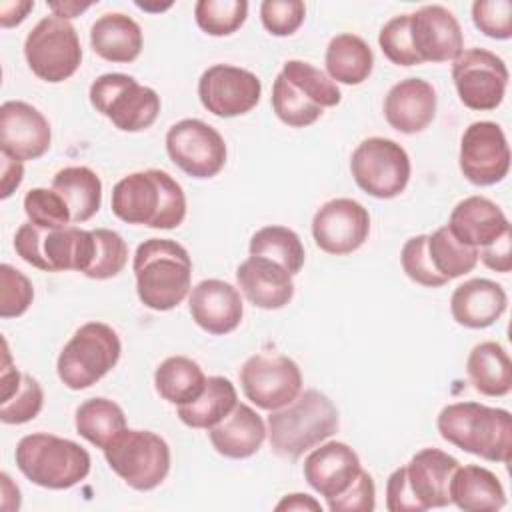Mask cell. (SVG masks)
I'll list each match as a JSON object with an SVG mask.
<instances>
[{
	"label": "cell",
	"mask_w": 512,
	"mask_h": 512,
	"mask_svg": "<svg viewBox=\"0 0 512 512\" xmlns=\"http://www.w3.org/2000/svg\"><path fill=\"white\" fill-rule=\"evenodd\" d=\"M110 208L122 222L172 230L186 218V194L168 172L150 168L118 180Z\"/></svg>",
	"instance_id": "6da1fadb"
},
{
	"label": "cell",
	"mask_w": 512,
	"mask_h": 512,
	"mask_svg": "<svg viewBox=\"0 0 512 512\" xmlns=\"http://www.w3.org/2000/svg\"><path fill=\"white\" fill-rule=\"evenodd\" d=\"M132 270L136 276V294L150 310H172L190 292L192 260L188 250L176 240H144L136 248Z\"/></svg>",
	"instance_id": "7a4b0ae2"
},
{
	"label": "cell",
	"mask_w": 512,
	"mask_h": 512,
	"mask_svg": "<svg viewBox=\"0 0 512 512\" xmlns=\"http://www.w3.org/2000/svg\"><path fill=\"white\" fill-rule=\"evenodd\" d=\"M436 428L448 444L468 454L490 462H510L512 416L504 408L478 402H454L440 410Z\"/></svg>",
	"instance_id": "3957f363"
},
{
	"label": "cell",
	"mask_w": 512,
	"mask_h": 512,
	"mask_svg": "<svg viewBox=\"0 0 512 512\" xmlns=\"http://www.w3.org/2000/svg\"><path fill=\"white\" fill-rule=\"evenodd\" d=\"M338 426L340 416L334 402L318 390H304L290 404L270 412L266 432L276 456L298 460L328 440Z\"/></svg>",
	"instance_id": "277c9868"
},
{
	"label": "cell",
	"mask_w": 512,
	"mask_h": 512,
	"mask_svg": "<svg viewBox=\"0 0 512 512\" xmlns=\"http://www.w3.org/2000/svg\"><path fill=\"white\" fill-rule=\"evenodd\" d=\"M18 470L36 486L66 490L80 484L92 466L86 448L46 432L24 436L14 452Z\"/></svg>",
	"instance_id": "5b68a950"
},
{
	"label": "cell",
	"mask_w": 512,
	"mask_h": 512,
	"mask_svg": "<svg viewBox=\"0 0 512 512\" xmlns=\"http://www.w3.org/2000/svg\"><path fill=\"white\" fill-rule=\"evenodd\" d=\"M16 254L30 266L44 272H86L92 266L96 240L92 230L78 226L40 228L32 222L22 224L14 234Z\"/></svg>",
	"instance_id": "8992f818"
},
{
	"label": "cell",
	"mask_w": 512,
	"mask_h": 512,
	"mask_svg": "<svg viewBox=\"0 0 512 512\" xmlns=\"http://www.w3.org/2000/svg\"><path fill=\"white\" fill-rule=\"evenodd\" d=\"M122 344L116 330L104 322L82 324L64 344L56 372L70 390H84L102 380L120 360Z\"/></svg>",
	"instance_id": "52a82bcc"
},
{
	"label": "cell",
	"mask_w": 512,
	"mask_h": 512,
	"mask_svg": "<svg viewBox=\"0 0 512 512\" xmlns=\"http://www.w3.org/2000/svg\"><path fill=\"white\" fill-rule=\"evenodd\" d=\"M90 104L122 132L150 128L160 114V96L132 76L108 72L90 84Z\"/></svg>",
	"instance_id": "ba28073f"
},
{
	"label": "cell",
	"mask_w": 512,
	"mask_h": 512,
	"mask_svg": "<svg viewBox=\"0 0 512 512\" xmlns=\"http://www.w3.org/2000/svg\"><path fill=\"white\" fill-rule=\"evenodd\" d=\"M108 466L134 490L160 486L170 472V446L150 430L126 428L104 450Z\"/></svg>",
	"instance_id": "9c48e42d"
},
{
	"label": "cell",
	"mask_w": 512,
	"mask_h": 512,
	"mask_svg": "<svg viewBox=\"0 0 512 512\" xmlns=\"http://www.w3.org/2000/svg\"><path fill=\"white\" fill-rule=\"evenodd\" d=\"M28 68L44 82L68 80L82 62V46L70 20L56 14L44 16L24 40Z\"/></svg>",
	"instance_id": "30bf717a"
},
{
	"label": "cell",
	"mask_w": 512,
	"mask_h": 512,
	"mask_svg": "<svg viewBox=\"0 0 512 512\" xmlns=\"http://www.w3.org/2000/svg\"><path fill=\"white\" fill-rule=\"evenodd\" d=\"M350 172L366 194L388 200L404 192L412 164L408 152L390 138L372 136L362 140L350 158Z\"/></svg>",
	"instance_id": "8fae6325"
},
{
	"label": "cell",
	"mask_w": 512,
	"mask_h": 512,
	"mask_svg": "<svg viewBox=\"0 0 512 512\" xmlns=\"http://www.w3.org/2000/svg\"><path fill=\"white\" fill-rule=\"evenodd\" d=\"M508 68L500 56L484 48L462 50L452 60V80L460 102L470 110H494L508 86Z\"/></svg>",
	"instance_id": "7c38bea8"
},
{
	"label": "cell",
	"mask_w": 512,
	"mask_h": 512,
	"mask_svg": "<svg viewBox=\"0 0 512 512\" xmlns=\"http://www.w3.org/2000/svg\"><path fill=\"white\" fill-rule=\"evenodd\" d=\"M244 396L262 410H278L302 392V372L284 354H254L240 368Z\"/></svg>",
	"instance_id": "4fadbf2b"
},
{
	"label": "cell",
	"mask_w": 512,
	"mask_h": 512,
	"mask_svg": "<svg viewBox=\"0 0 512 512\" xmlns=\"http://www.w3.org/2000/svg\"><path fill=\"white\" fill-rule=\"evenodd\" d=\"M166 152L192 178H212L226 164L224 138L216 128L198 118H184L168 128Z\"/></svg>",
	"instance_id": "5bb4252c"
},
{
	"label": "cell",
	"mask_w": 512,
	"mask_h": 512,
	"mask_svg": "<svg viewBox=\"0 0 512 512\" xmlns=\"http://www.w3.org/2000/svg\"><path fill=\"white\" fill-rule=\"evenodd\" d=\"M460 172L474 186L502 182L510 170V148L504 130L490 120L472 122L460 138Z\"/></svg>",
	"instance_id": "9a60e30c"
},
{
	"label": "cell",
	"mask_w": 512,
	"mask_h": 512,
	"mask_svg": "<svg viewBox=\"0 0 512 512\" xmlns=\"http://www.w3.org/2000/svg\"><path fill=\"white\" fill-rule=\"evenodd\" d=\"M260 78L240 66L214 64L198 80L202 106L218 118H234L250 112L260 102Z\"/></svg>",
	"instance_id": "2e32d148"
},
{
	"label": "cell",
	"mask_w": 512,
	"mask_h": 512,
	"mask_svg": "<svg viewBox=\"0 0 512 512\" xmlns=\"http://www.w3.org/2000/svg\"><path fill=\"white\" fill-rule=\"evenodd\" d=\"M370 234L368 210L352 198H334L324 202L312 218V236L316 246L332 256L356 252Z\"/></svg>",
	"instance_id": "e0dca14e"
},
{
	"label": "cell",
	"mask_w": 512,
	"mask_h": 512,
	"mask_svg": "<svg viewBox=\"0 0 512 512\" xmlns=\"http://www.w3.org/2000/svg\"><path fill=\"white\" fill-rule=\"evenodd\" d=\"M52 130L46 116L28 102L8 100L0 106V154L28 162L50 148Z\"/></svg>",
	"instance_id": "ac0fdd59"
},
{
	"label": "cell",
	"mask_w": 512,
	"mask_h": 512,
	"mask_svg": "<svg viewBox=\"0 0 512 512\" xmlns=\"http://www.w3.org/2000/svg\"><path fill=\"white\" fill-rule=\"evenodd\" d=\"M410 36L420 64L448 62L464 50V36L456 16L440 4L422 6L410 14Z\"/></svg>",
	"instance_id": "d6986e66"
},
{
	"label": "cell",
	"mask_w": 512,
	"mask_h": 512,
	"mask_svg": "<svg viewBox=\"0 0 512 512\" xmlns=\"http://www.w3.org/2000/svg\"><path fill=\"white\" fill-rule=\"evenodd\" d=\"M458 466L460 462L454 456L438 448H424L402 466L416 512L450 504V480Z\"/></svg>",
	"instance_id": "ffe728a7"
},
{
	"label": "cell",
	"mask_w": 512,
	"mask_h": 512,
	"mask_svg": "<svg viewBox=\"0 0 512 512\" xmlns=\"http://www.w3.org/2000/svg\"><path fill=\"white\" fill-rule=\"evenodd\" d=\"M188 308L192 320L204 332L214 336L236 330L244 316V304L238 288L218 278L198 282L190 290Z\"/></svg>",
	"instance_id": "44dd1931"
},
{
	"label": "cell",
	"mask_w": 512,
	"mask_h": 512,
	"mask_svg": "<svg viewBox=\"0 0 512 512\" xmlns=\"http://www.w3.org/2000/svg\"><path fill=\"white\" fill-rule=\"evenodd\" d=\"M360 470L358 454L348 444L336 440L318 444V448H312L304 458L306 482L326 500L346 492Z\"/></svg>",
	"instance_id": "7402d4cb"
},
{
	"label": "cell",
	"mask_w": 512,
	"mask_h": 512,
	"mask_svg": "<svg viewBox=\"0 0 512 512\" xmlns=\"http://www.w3.org/2000/svg\"><path fill=\"white\" fill-rule=\"evenodd\" d=\"M438 96L430 82L404 78L384 98V118L390 128L402 134H416L428 128L436 116Z\"/></svg>",
	"instance_id": "603a6c76"
},
{
	"label": "cell",
	"mask_w": 512,
	"mask_h": 512,
	"mask_svg": "<svg viewBox=\"0 0 512 512\" xmlns=\"http://www.w3.org/2000/svg\"><path fill=\"white\" fill-rule=\"evenodd\" d=\"M236 282L250 304L262 310L284 308L294 296L292 274L278 262L250 256L236 268Z\"/></svg>",
	"instance_id": "cb8c5ba5"
},
{
	"label": "cell",
	"mask_w": 512,
	"mask_h": 512,
	"mask_svg": "<svg viewBox=\"0 0 512 512\" xmlns=\"http://www.w3.org/2000/svg\"><path fill=\"white\" fill-rule=\"evenodd\" d=\"M446 226L458 242L476 250L492 244L510 230V222L502 208L484 196H468L460 200L452 208Z\"/></svg>",
	"instance_id": "d4e9b609"
},
{
	"label": "cell",
	"mask_w": 512,
	"mask_h": 512,
	"mask_svg": "<svg viewBox=\"0 0 512 512\" xmlns=\"http://www.w3.org/2000/svg\"><path fill=\"white\" fill-rule=\"evenodd\" d=\"M508 296L504 288L488 278H470L454 288L450 298L452 318L472 330L492 326L506 310Z\"/></svg>",
	"instance_id": "484cf974"
},
{
	"label": "cell",
	"mask_w": 512,
	"mask_h": 512,
	"mask_svg": "<svg viewBox=\"0 0 512 512\" xmlns=\"http://www.w3.org/2000/svg\"><path fill=\"white\" fill-rule=\"evenodd\" d=\"M266 436L268 432L262 416L244 402H238L220 424L208 430L212 448L234 460L254 456L262 448Z\"/></svg>",
	"instance_id": "4316f807"
},
{
	"label": "cell",
	"mask_w": 512,
	"mask_h": 512,
	"mask_svg": "<svg viewBox=\"0 0 512 512\" xmlns=\"http://www.w3.org/2000/svg\"><path fill=\"white\" fill-rule=\"evenodd\" d=\"M44 406V390L36 378L20 372L10 362L4 340V360L0 370V420L4 424H24L34 420Z\"/></svg>",
	"instance_id": "83f0119b"
},
{
	"label": "cell",
	"mask_w": 512,
	"mask_h": 512,
	"mask_svg": "<svg viewBox=\"0 0 512 512\" xmlns=\"http://www.w3.org/2000/svg\"><path fill=\"white\" fill-rule=\"evenodd\" d=\"M142 42L140 24L122 12L102 14L90 28L94 54L108 62H134L142 52Z\"/></svg>",
	"instance_id": "f1b7e54d"
},
{
	"label": "cell",
	"mask_w": 512,
	"mask_h": 512,
	"mask_svg": "<svg viewBox=\"0 0 512 512\" xmlns=\"http://www.w3.org/2000/svg\"><path fill=\"white\" fill-rule=\"evenodd\" d=\"M450 504L464 512H496L506 504L498 476L478 464L458 466L450 480Z\"/></svg>",
	"instance_id": "f546056e"
},
{
	"label": "cell",
	"mask_w": 512,
	"mask_h": 512,
	"mask_svg": "<svg viewBox=\"0 0 512 512\" xmlns=\"http://www.w3.org/2000/svg\"><path fill=\"white\" fill-rule=\"evenodd\" d=\"M466 374L482 396H506L512 390V362L502 344L486 340L476 344L466 360Z\"/></svg>",
	"instance_id": "4dcf8cb0"
},
{
	"label": "cell",
	"mask_w": 512,
	"mask_h": 512,
	"mask_svg": "<svg viewBox=\"0 0 512 512\" xmlns=\"http://www.w3.org/2000/svg\"><path fill=\"white\" fill-rule=\"evenodd\" d=\"M324 64L332 82L356 86L372 74L374 54L364 38L344 32L330 40Z\"/></svg>",
	"instance_id": "1f68e13d"
},
{
	"label": "cell",
	"mask_w": 512,
	"mask_h": 512,
	"mask_svg": "<svg viewBox=\"0 0 512 512\" xmlns=\"http://www.w3.org/2000/svg\"><path fill=\"white\" fill-rule=\"evenodd\" d=\"M56 190L70 208L72 224L90 220L102 204V182L88 166H68L56 172L52 180Z\"/></svg>",
	"instance_id": "d6a6232c"
},
{
	"label": "cell",
	"mask_w": 512,
	"mask_h": 512,
	"mask_svg": "<svg viewBox=\"0 0 512 512\" xmlns=\"http://www.w3.org/2000/svg\"><path fill=\"white\" fill-rule=\"evenodd\" d=\"M238 404V394L234 384L224 376L206 378V386L202 394L178 406V418L190 428H206L220 424Z\"/></svg>",
	"instance_id": "836d02e7"
},
{
	"label": "cell",
	"mask_w": 512,
	"mask_h": 512,
	"mask_svg": "<svg viewBox=\"0 0 512 512\" xmlns=\"http://www.w3.org/2000/svg\"><path fill=\"white\" fill-rule=\"evenodd\" d=\"M206 386V376L198 362L188 356H170L154 372V388L174 406L196 400Z\"/></svg>",
	"instance_id": "e575fe53"
},
{
	"label": "cell",
	"mask_w": 512,
	"mask_h": 512,
	"mask_svg": "<svg viewBox=\"0 0 512 512\" xmlns=\"http://www.w3.org/2000/svg\"><path fill=\"white\" fill-rule=\"evenodd\" d=\"M74 426L84 440L100 450H106L128 428L124 410L114 400L102 396L90 398L76 408Z\"/></svg>",
	"instance_id": "d590c367"
},
{
	"label": "cell",
	"mask_w": 512,
	"mask_h": 512,
	"mask_svg": "<svg viewBox=\"0 0 512 512\" xmlns=\"http://www.w3.org/2000/svg\"><path fill=\"white\" fill-rule=\"evenodd\" d=\"M426 252L438 276L446 282L472 272L478 264V250L458 242L448 226H440L426 238Z\"/></svg>",
	"instance_id": "8d00e7d4"
},
{
	"label": "cell",
	"mask_w": 512,
	"mask_h": 512,
	"mask_svg": "<svg viewBox=\"0 0 512 512\" xmlns=\"http://www.w3.org/2000/svg\"><path fill=\"white\" fill-rule=\"evenodd\" d=\"M250 256H262L284 266L292 276L304 266L306 252L300 236L286 226H264L250 238Z\"/></svg>",
	"instance_id": "74e56055"
},
{
	"label": "cell",
	"mask_w": 512,
	"mask_h": 512,
	"mask_svg": "<svg viewBox=\"0 0 512 512\" xmlns=\"http://www.w3.org/2000/svg\"><path fill=\"white\" fill-rule=\"evenodd\" d=\"M294 88H298L306 98H310L320 108L338 106L342 100L340 88L336 82L330 80L320 68L302 62V60H288L280 72Z\"/></svg>",
	"instance_id": "f35d334b"
},
{
	"label": "cell",
	"mask_w": 512,
	"mask_h": 512,
	"mask_svg": "<svg viewBox=\"0 0 512 512\" xmlns=\"http://www.w3.org/2000/svg\"><path fill=\"white\" fill-rule=\"evenodd\" d=\"M272 110L284 124L292 128H304L314 124L322 116L324 108L314 104L282 74H278L272 84Z\"/></svg>",
	"instance_id": "ab89813d"
},
{
	"label": "cell",
	"mask_w": 512,
	"mask_h": 512,
	"mask_svg": "<svg viewBox=\"0 0 512 512\" xmlns=\"http://www.w3.org/2000/svg\"><path fill=\"white\" fill-rule=\"evenodd\" d=\"M248 16L246 0H198L194 18L200 30L210 36L234 34Z\"/></svg>",
	"instance_id": "60d3db41"
},
{
	"label": "cell",
	"mask_w": 512,
	"mask_h": 512,
	"mask_svg": "<svg viewBox=\"0 0 512 512\" xmlns=\"http://www.w3.org/2000/svg\"><path fill=\"white\" fill-rule=\"evenodd\" d=\"M92 234L96 240V252L92 266L84 272V276L92 280H108L118 276L128 262V244L110 228H96Z\"/></svg>",
	"instance_id": "b9f144b4"
},
{
	"label": "cell",
	"mask_w": 512,
	"mask_h": 512,
	"mask_svg": "<svg viewBox=\"0 0 512 512\" xmlns=\"http://www.w3.org/2000/svg\"><path fill=\"white\" fill-rule=\"evenodd\" d=\"M24 212L28 222L40 228H62L72 224L70 208L56 190L32 188L24 196Z\"/></svg>",
	"instance_id": "7bdbcfd3"
},
{
	"label": "cell",
	"mask_w": 512,
	"mask_h": 512,
	"mask_svg": "<svg viewBox=\"0 0 512 512\" xmlns=\"http://www.w3.org/2000/svg\"><path fill=\"white\" fill-rule=\"evenodd\" d=\"M378 44L384 52V56L398 66H416L420 64L414 46H412V36H410V14H398L390 18L380 34H378Z\"/></svg>",
	"instance_id": "ee69618b"
},
{
	"label": "cell",
	"mask_w": 512,
	"mask_h": 512,
	"mask_svg": "<svg viewBox=\"0 0 512 512\" xmlns=\"http://www.w3.org/2000/svg\"><path fill=\"white\" fill-rule=\"evenodd\" d=\"M34 300V286L26 274L10 264L0 266V318L22 316Z\"/></svg>",
	"instance_id": "f6af8a7d"
},
{
	"label": "cell",
	"mask_w": 512,
	"mask_h": 512,
	"mask_svg": "<svg viewBox=\"0 0 512 512\" xmlns=\"http://www.w3.org/2000/svg\"><path fill=\"white\" fill-rule=\"evenodd\" d=\"M426 238H428V234H418L404 242L402 252H400L402 270L412 282H416L420 286L440 288L448 282L436 274V270L428 258V252H426Z\"/></svg>",
	"instance_id": "bcb514c9"
},
{
	"label": "cell",
	"mask_w": 512,
	"mask_h": 512,
	"mask_svg": "<svg viewBox=\"0 0 512 512\" xmlns=\"http://www.w3.org/2000/svg\"><path fill=\"white\" fill-rule=\"evenodd\" d=\"M306 18V6L300 0H264L260 4L262 26L272 36L294 34Z\"/></svg>",
	"instance_id": "7dc6e473"
},
{
	"label": "cell",
	"mask_w": 512,
	"mask_h": 512,
	"mask_svg": "<svg viewBox=\"0 0 512 512\" xmlns=\"http://www.w3.org/2000/svg\"><path fill=\"white\" fill-rule=\"evenodd\" d=\"M474 26L494 40L512 36V2L510 0H476L472 4Z\"/></svg>",
	"instance_id": "c3c4849f"
},
{
	"label": "cell",
	"mask_w": 512,
	"mask_h": 512,
	"mask_svg": "<svg viewBox=\"0 0 512 512\" xmlns=\"http://www.w3.org/2000/svg\"><path fill=\"white\" fill-rule=\"evenodd\" d=\"M376 508V486L374 478L360 470L346 492L328 500L330 512H372Z\"/></svg>",
	"instance_id": "681fc988"
},
{
	"label": "cell",
	"mask_w": 512,
	"mask_h": 512,
	"mask_svg": "<svg viewBox=\"0 0 512 512\" xmlns=\"http://www.w3.org/2000/svg\"><path fill=\"white\" fill-rule=\"evenodd\" d=\"M512 230L504 232L498 240H494L492 244L484 246L478 250V260H482L490 270L496 272H510L512 268Z\"/></svg>",
	"instance_id": "f907efd6"
},
{
	"label": "cell",
	"mask_w": 512,
	"mask_h": 512,
	"mask_svg": "<svg viewBox=\"0 0 512 512\" xmlns=\"http://www.w3.org/2000/svg\"><path fill=\"white\" fill-rule=\"evenodd\" d=\"M386 508L390 512H416L412 496L406 488L404 468H396L386 482Z\"/></svg>",
	"instance_id": "816d5d0a"
},
{
	"label": "cell",
	"mask_w": 512,
	"mask_h": 512,
	"mask_svg": "<svg viewBox=\"0 0 512 512\" xmlns=\"http://www.w3.org/2000/svg\"><path fill=\"white\" fill-rule=\"evenodd\" d=\"M0 164H2V178H0V198L6 200L10 198L16 188L22 184L24 178V162L14 160L6 154H0Z\"/></svg>",
	"instance_id": "f5cc1de1"
},
{
	"label": "cell",
	"mask_w": 512,
	"mask_h": 512,
	"mask_svg": "<svg viewBox=\"0 0 512 512\" xmlns=\"http://www.w3.org/2000/svg\"><path fill=\"white\" fill-rule=\"evenodd\" d=\"M34 8L32 0H16V2H2L0 4V24L2 28L18 26L28 12Z\"/></svg>",
	"instance_id": "db71d44e"
},
{
	"label": "cell",
	"mask_w": 512,
	"mask_h": 512,
	"mask_svg": "<svg viewBox=\"0 0 512 512\" xmlns=\"http://www.w3.org/2000/svg\"><path fill=\"white\" fill-rule=\"evenodd\" d=\"M276 510H314V512H322V506L312 496L296 492V494H286L276 504Z\"/></svg>",
	"instance_id": "11a10c76"
},
{
	"label": "cell",
	"mask_w": 512,
	"mask_h": 512,
	"mask_svg": "<svg viewBox=\"0 0 512 512\" xmlns=\"http://www.w3.org/2000/svg\"><path fill=\"white\" fill-rule=\"evenodd\" d=\"M48 6H50V10H52L56 16H60V18H64V20H70V18L78 16L80 12L88 10L92 4H90V2H88V4H78V2H62V4H56V2H52V4H48Z\"/></svg>",
	"instance_id": "9f6ffc18"
}]
</instances>
